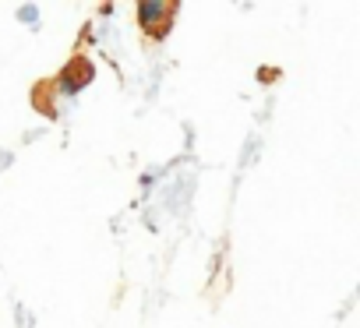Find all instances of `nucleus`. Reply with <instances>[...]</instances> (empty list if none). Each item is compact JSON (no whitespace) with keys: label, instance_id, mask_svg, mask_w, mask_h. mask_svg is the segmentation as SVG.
<instances>
[{"label":"nucleus","instance_id":"1","mask_svg":"<svg viewBox=\"0 0 360 328\" xmlns=\"http://www.w3.org/2000/svg\"><path fill=\"white\" fill-rule=\"evenodd\" d=\"M170 11H173L170 4H141V8H138V15L145 18V25H148V29H156V22H159V18H170Z\"/></svg>","mask_w":360,"mask_h":328}]
</instances>
